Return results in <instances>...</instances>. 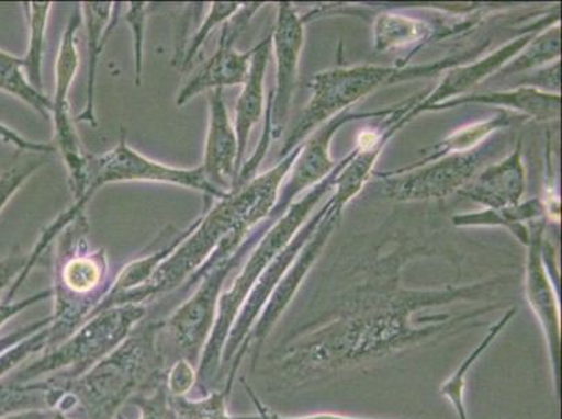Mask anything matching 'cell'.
<instances>
[{
	"mask_svg": "<svg viewBox=\"0 0 562 419\" xmlns=\"http://www.w3.org/2000/svg\"><path fill=\"white\" fill-rule=\"evenodd\" d=\"M121 3L85 2L79 4L81 22L87 34V89L85 110L74 117L75 124H87L97 127L95 93L99 64L109 38L120 20Z\"/></svg>",
	"mask_w": 562,
	"mask_h": 419,
	"instance_id": "cell-11",
	"label": "cell"
},
{
	"mask_svg": "<svg viewBox=\"0 0 562 419\" xmlns=\"http://www.w3.org/2000/svg\"><path fill=\"white\" fill-rule=\"evenodd\" d=\"M65 396L63 383L56 380L19 383L0 381V419L13 414L58 408Z\"/></svg>",
	"mask_w": 562,
	"mask_h": 419,
	"instance_id": "cell-14",
	"label": "cell"
},
{
	"mask_svg": "<svg viewBox=\"0 0 562 419\" xmlns=\"http://www.w3.org/2000/svg\"><path fill=\"white\" fill-rule=\"evenodd\" d=\"M147 9L149 3L131 2L127 3L124 22L130 25L133 39V71H135V84L140 87L143 83V65H145V35L147 22Z\"/></svg>",
	"mask_w": 562,
	"mask_h": 419,
	"instance_id": "cell-21",
	"label": "cell"
},
{
	"mask_svg": "<svg viewBox=\"0 0 562 419\" xmlns=\"http://www.w3.org/2000/svg\"><path fill=\"white\" fill-rule=\"evenodd\" d=\"M378 43L380 47L390 48L405 45L420 38L424 25L401 18H383L378 22Z\"/></svg>",
	"mask_w": 562,
	"mask_h": 419,
	"instance_id": "cell-22",
	"label": "cell"
},
{
	"mask_svg": "<svg viewBox=\"0 0 562 419\" xmlns=\"http://www.w3.org/2000/svg\"><path fill=\"white\" fill-rule=\"evenodd\" d=\"M304 213L305 204H300V206L291 210L289 216L281 219L278 226L260 241L257 250L250 254L243 272L234 280L232 287L223 291L220 295L216 321H214L212 335L209 337L206 346H204L196 371V386L202 396L209 395L211 393L209 386L212 385V382L218 380L224 346H226L229 331H232L245 301L248 299L250 291L270 263L279 257L280 252H283Z\"/></svg>",
	"mask_w": 562,
	"mask_h": 419,
	"instance_id": "cell-4",
	"label": "cell"
},
{
	"mask_svg": "<svg viewBox=\"0 0 562 419\" xmlns=\"http://www.w3.org/2000/svg\"><path fill=\"white\" fill-rule=\"evenodd\" d=\"M81 23L83 22H81L78 7L75 9L74 14H71L64 30L63 37H60L58 58H56L55 64V94L50 121L54 124L55 146L63 148V150L78 146L80 143L74 117L70 115L69 93L80 66L76 35H78Z\"/></svg>",
	"mask_w": 562,
	"mask_h": 419,
	"instance_id": "cell-10",
	"label": "cell"
},
{
	"mask_svg": "<svg viewBox=\"0 0 562 419\" xmlns=\"http://www.w3.org/2000/svg\"><path fill=\"white\" fill-rule=\"evenodd\" d=\"M50 296H53V290H45L20 301H0V329L14 316L22 314V312L32 308L34 305L43 303V301L50 298Z\"/></svg>",
	"mask_w": 562,
	"mask_h": 419,
	"instance_id": "cell-26",
	"label": "cell"
},
{
	"mask_svg": "<svg viewBox=\"0 0 562 419\" xmlns=\"http://www.w3.org/2000/svg\"><path fill=\"white\" fill-rule=\"evenodd\" d=\"M146 315V305H117L91 316L58 346L9 376L19 383L74 381L111 354L133 333Z\"/></svg>",
	"mask_w": 562,
	"mask_h": 419,
	"instance_id": "cell-3",
	"label": "cell"
},
{
	"mask_svg": "<svg viewBox=\"0 0 562 419\" xmlns=\"http://www.w3.org/2000/svg\"><path fill=\"white\" fill-rule=\"evenodd\" d=\"M245 390L248 392L250 400L254 401L255 407H257V416H248V417H234V419H378V418H361V417H351L344 416V414H334V412H319V414H311V416L303 417H284L278 416V414H273L269 411V408H266L262 403L258 400V397L255 396V393L250 390L248 385H245Z\"/></svg>",
	"mask_w": 562,
	"mask_h": 419,
	"instance_id": "cell-27",
	"label": "cell"
},
{
	"mask_svg": "<svg viewBox=\"0 0 562 419\" xmlns=\"http://www.w3.org/2000/svg\"><path fill=\"white\" fill-rule=\"evenodd\" d=\"M87 219L80 214L58 238L55 259V310L50 324L49 346L74 335L111 288L110 264L104 249L91 250L87 245Z\"/></svg>",
	"mask_w": 562,
	"mask_h": 419,
	"instance_id": "cell-2",
	"label": "cell"
},
{
	"mask_svg": "<svg viewBox=\"0 0 562 419\" xmlns=\"http://www.w3.org/2000/svg\"><path fill=\"white\" fill-rule=\"evenodd\" d=\"M515 314L516 309H509L507 314L504 315V318L499 319L497 324L490 329L488 333L485 335L476 349L470 352L467 360H464L462 364L458 366V370L453 372V375L443 382L441 388H439V393H441V395L452 404L459 419H469L467 404H464V392H467V377L469 371L472 370L473 365L476 364L484 352L490 349V346H492L495 339H497L501 331L507 327Z\"/></svg>",
	"mask_w": 562,
	"mask_h": 419,
	"instance_id": "cell-17",
	"label": "cell"
},
{
	"mask_svg": "<svg viewBox=\"0 0 562 419\" xmlns=\"http://www.w3.org/2000/svg\"><path fill=\"white\" fill-rule=\"evenodd\" d=\"M117 182H156L192 189L209 199L228 196L214 189L203 175L202 167L177 168L151 160L140 155L127 143L126 132L121 131L120 141L105 155L90 157L89 179H87L86 197L93 199L99 189Z\"/></svg>",
	"mask_w": 562,
	"mask_h": 419,
	"instance_id": "cell-5",
	"label": "cell"
},
{
	"mask_svg": "<svg viewBox=\"0 0 562 419\" xmlns=\"http://www.w3.org/2000/svg\"><path fill=\"white\" fill-rule=\"evenodd\" d=\"M158 335L160 324L137 326L120 347L83 376L59 381L74 398L75 408L79 407L87 419H115L137 390L165 372Z\"/></svg>",
	"mask_w": 562,
	"mask_h": 419,
	"instance_id": "cell-1",
	"label": "cell"
},
{
	"mask_svg": "<svg viewBox=\"0 0 562 419\" xmlns=\"http://www.w3.org/2000/svg\"><path fill=\"white\" fill-rule=\"evenodd\" d=\"M250 247L252 241L245 239L234 258L209 270L199 281V287L191 298L173 312L170 318L161 321V329L171 337L180 358L195 366L199 365L204 346L212 335L224 281Z\"/></svg>",
	"mask_w": 562,
	"mask_h": 419,
	"instance_id": "cell-6",
	"label": "cell"
},
{
	"mask_svg": "<svg viewBox=\"0 0 562 419\" xmlns=\"http://www.w3.org/2000/svg\"><path fill=\"white\" fill-rule=\"evenodd\" d=\"M229 393L223 388L198 398L171 396V403L180 419H234L227 411Z\"/></svg>",
	"mask_w": 562,
	"mask_h": 419,
	"instance_id": "cell-20",
	"label": "cell"
},
{
	"mask_svg": "<svg viewBox=\"0 0 562 419\" xmlns=\"http://www.w3.org/2000/svg\"><path fill=\"white\" fill-rule=\"evenodd\" d=\"M301 44H303V25L290 4L281 3L273 33L276 60H278V89L270 104V126H272L273 137L280 135L288 122Z\"/></svg>",
	"mask_w": 562,
	"mask_h": 419,
	"instance_id": "cell-9",
	"label": "cell"
},
{
	"mask_svg": "<svg viewBox=\"0 0 562 419\" xmlns=\"http://www.w3.org/2000/svg\"><path fill=\"white\" fill-rule=\"evenodd\" d=\"M49 326L30 336L29 339H25L16 347H13V349L4 352L3 355H0V380L7 376L9 372H12L14 367L27 361L30 356L48 349L50 335Z\"/></svg>",
	"mask_w": 562,
	"mask_h": 419,
	"instance_id": "cell-24",
	"label": "cell"
},
{
	"mask_svg": "<svg viewBox=\"0 0 562 419\" xmlns=\"http://www.w3.org/2000/svg\"><path fill=\"white\" fill-rule=\"evenodd\" d=\"M196 366L183 358H178L167 371L166 385L172 397L187 396L196 386Z\"/></svg>",
	"mask_w": 562,
	"mask_h": 419,
	"instance_id": "cell-25",
	"label": "cell"
},
{
	"mask_svg": "<svg viewBox=\"0 0 562 419\" xmlns=\"http://www.w3.org/2000/svg\"><path fill=\"white\" fill-rule=\"evenodd\" d=\"M270 39L266 38L255 47V54L250 59L249 73L243 84L241 94L235 105L234 129L238 140V160L239 167H243L245 150H247L248 140L252 127L258 124L263 112V89L266 66L269 60Z\"/></svg>",
	"mask_w": 562,
	"mask_h": 419,
	"instance_id": "cell-13",
	"label": "cell"
},
{
	"mask_svg": "<svg viewBox=\"0 0 562 419\" xmlns=\"http://www.w3.org/2000/svg\"><path fill=\"white\" fill-rule=\"evenodd\" d=\"M166 380L167 372L165 371L153 377L146 386H143L126 401L125 406L135 407L139 411L136 419H180L177 411L173 410Z\"/></svg>",
	"mask_w": 562,
	"mask_h": 419,
	"instance_id": "cell-18",
	"label": "cell"
},
{
	"mask_svg": "<svg viewBox=\"0 0 562 419\" xmlns=\"http://www.w3.org/2000/svg\"><path fill=\"white\" fill-rule=\"evenodd\" d=\"M27 257L22 253L10 254L7 259L0 260V301L3 299L4 291L12 287L20 273L23 272Z\"/></svg>",
	"mask_w": 562,
	"mask_h": 419,
	"instance_id": "cell-28",
	"label": "cell"
},
{
	"mask_svg": "<svg viewBox=\"0 0 562 419\" xmlns=\"http://www.w3.org/2000/svg\"><path fill=\"white\" fill-rule=\"evenodd\" d=\"M2 419H70L65 412L54 410V408H43V410H29L13 414V416Z\"/></svg>",
	"mask_w": 562,
	"mask_h": 419,
	"instance_id": "cell-30",
	"label": "cell"
},
{
	"mask_svg": "<svg viewBox=\"0 0 562 419\" xmlns=\"http://www.w3.org/2000/svg\"><path fill=\"white\" fill-rule=\"evenodd\" d=\"M29 23V47L23 56L25 76L30 84L43 91V60L45 38L49 22L50 2H32L23 4Z\"/></svg>",
	"mask_w": 562,
	"mask_h": 419,
	"instance_id": "cell-16",
	"label": "cell"
},
{
	"mask_svg": "<svg viewBox=\"0 0 562 419\" xmlns=\"http://www.w3.org/2000/svg\"><path fill=\"white\" fill-rule=\"evenodd\" d=\"M241 8L243 3L238 2L211 3V8H209V12L206 16H204L202 24L199 25L195 35H193L187 47L183 48L180 54L173 56L172 66L181 70H187L193 63V59L196 58L204 43L211 37L213 30L218 27V25L226 24Z\"/></svg>",
	"mask_w": 562,
	"mask_h": 419,
	"instance_id": "cell-19",
	"label": "cell"
},
{
	"mask_svg": "<svg viewBox=\"0 0 562 419\" xmlns=\"http://www.w3.org/2000/svg\"><path fill=\"white\" fill-rule=\"evenodd\" d=\"M47 163V158L35 157L25 162H19L16 166L9 168L0 175V213L7 207V204L12 201L14 194L20 191V188L40 170L41 167Z\"/></svg>",
	"mask_w": 562,
	"mask_h": 419,
	"instance_id": "cell-23",
	"label": "cell"
},
{
	"mask_svg": "<svg viewBox=\"0 0 562 419\" xmlns=\"http://www.w3.org/2000/svg\"><path fill=\"white\" fill-rule=\"evenodd\" d=\"M0 91L16 97L43 120L50 121L53 99L44 91L34 89L25 76L23 58L0 49Z\"/></svg>",
	"mask_w": 562,
	"mask_h": 419,
	"instance_id": "cell-15",
	"label": "cell"
},
{
	"mask_svg": "<svg viewBox=\"0 0 562 419\" xmlns=\"http://www.w3.org/2000/svg\"><path fill=\"white\" fill-rule=\"evenodd\" d=\"M260 7H262V3L243 4L241 10L226 24H223L222 37L218 39L216 53L206 63H203L195 75L191 76L182 89L178 91L176 100L178 109H182L189 101H192L199 94L206 93V91L224 90L226 87L245 83L255 48L248 50V53H238L234 48V44Z\"/></svg>",
	"mask_w": 562,
	"mask_h": 419,
	"instance_id": "cell-7",
	"label": "cell"
},
{
	"mask_svg": "<svg viewBox=\"0 0 562 419\" xmlns=\"http://www.w3.org/2000/svg\"><path fill=\"white\" fill-rule=\"evenodd\" d=\"M202 171L206 181L218 192H233L239 175L238 140L228 115L224 90L209 94V125Z\"/></svg>",
	"mask_w": 562,
	"mask_h": 419,
	"instance_id": "cell-8",
	"label": "cell"
},
{
	"mask_svg": "<svg viewBox=\"0 0 562 419\" xmlns=\"http://www.w3.org/2000/svg\"><path fill=\"white\" fill-rule=\"evenodd\" d=\"M526 295L533 309L536 318L543 330L547 350L553 371L554 388L560 396V362H561V316L559 303L553 285L547 278L541 260L536 254L529 259L528 280H526Z\"/></svg>",
	"mask_w": 562,
	"mask_h": 419,
	"instance_id": "cell-12",
	"label": "cell"
},
{
	"mask_svg": "<svg viewBox=\"0 0 562 419\" xmlns=\"http://www.w3.org/2000/svg\"><path fill=\"white\" fill-rule=\"evenodd\" d=\"M53 316H49V318L41 319L38 321H34V324L24 326L22 329L13 331V333L0 337V355H3L4 352L13 349V347H16L25 339H29L30 336H33L37 333V331L45 329V327H48L50 324H53Z\"/></svg>",
	"mask_w": 562,
	"mask_h": 419,
	"instance_id": "cell-29",
	"label": "cell"
}]
</instances>
